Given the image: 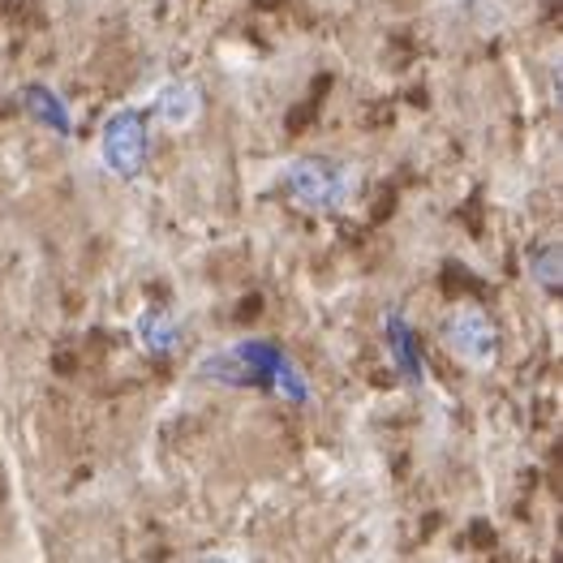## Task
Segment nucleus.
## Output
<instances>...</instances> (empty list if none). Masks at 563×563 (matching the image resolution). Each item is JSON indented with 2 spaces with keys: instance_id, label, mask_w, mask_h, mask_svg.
Wrapping results in <instances>:
<instances>
[{
  "instance_id": "1",
  "label": "nucleus",
  "mask_w": 563,
  "mask_h": 563,
  "mask_svg": "<svg viewBox=\"0 0 563 563\" xmlns=\"http://www.w3.org/2000/svg\"><path fill=\"white\" fill-rule=\"evenodd\" d=\"M284 194L319 216L349 211L357 189H362V168L349 159H331V155H292L280 164Z\"/></svg>"
},
{
  "instance_id": "2",
  "label": "nucleus",
  "mask_w": 563,
  "mask_h": 563,
  "mask_svg": "<svg viewBox=\"0 0 563 563\" xmlns=\"http://www.w3.org/2000/svg\"><path fill=\"white\" fill-rule=\"evenodd\" d=\"M95 155H99V168L117 181H139L146 159H151V125H146V112L134 103H121L103 117V130L95 142Z\"/></svg>"
},
{
  "instance_id": "3",
  "label": "nucleus",
  "mask_w": 563,
  "mask_h": 563,
  "mask_svg": "<svg viewBox=\"0 0 563 563\" xmlns=\"http://www.w3.org/2000/svg\"><path fill=\"white\" fill-rule=\"evenodd\" d=\"M439 340L443 349L470 366V371H490L499 362V328L486 310L477 306H452L443 319H439Z\"/></svg>"
},
{
  "instance_id": "4",
  "label": "nucleus",
  "mask_w": 563,
  "mask_h": 563,
  "mask_svg": "<svg viewBox=\"0 0 563 563\" xmlns=\"http://www.w3.org/2000/svg\"><path fill=\"white\" fill-rule=\"evenodd\" d=\"M151 112H155L159 125H168V130L181 134L189 125H198V117H202V91L189 78H164L151 91Z\"/></svg>"
},
{
  "instance_id": "5",
  "label": "nucleus",
  "mask_w": 563,
  "mask_h": 563,
  "mask_svg": "<svg viewBox=\"0 0 563 563\" xmlns=\"http://www.w3.org/2000/svg\"><path fill=\"white\" fill-rule=\"evenodd\" d=\"M383 344H387V362L400 371V378L409 387H422L426 383V357L418 349V331L409 328V319L400 310H387L383 314Z\"/></svg>"
},
{
  "instance_id": "6",
  "label": "nucleus",
  "mask_w": 563,
  "mask_h": 563,
  "mask_svg": "<svg viewBox=\"0 0 563 563\" xmlns=\"http://www.w3.org/2000/svg\"><path fill=\"white\" fill-rule=\"evenodd\" d=\"M18 103H22V112H26L35 125H44L47 134L74 139V112H69V103L52 91L47 82H26V87L18 91Z\"/></svg>"
},
{
  "instance_id": "7",
  "label": "nucleus",
  "mask_w": 563,
  "mask_h": 563,
  "mask_svg": "<svg viewBox=\"0 0 563 563\" xmlns=\"http://www.w3.org/2000/svg\"><path fill=\"white\" fill-rule=\"evenodd\" d=\"M134 340H139L142 353L168 357V353L181 344V323H177V314H168L164 306H146L139 319H134Z\"/></svg>"
},
{
  "instance_id": "8",
  "label": "nucleus",
  "mask_w": 563,
  "mask_h": 563,
  "mask_svg": "<svg viewBox=\"0 0 563 563\" xmlns=\"http://www.w3.org/2000/svg\"><path fill=\"white\" fill-rule=\"evenodd\" d=\"M525 272H529V280L538 284L542 292H560V280H563L560 245H555V241L533 245V250H529V258H525Z\"/></svg>"
},
{
  "instance_id": "9",
  "label": "nucleus",
  "mask_w": 563,
  "mask_h": 563,
  "mask_svg": "<svg viewBox=\"0 0 563 563\" xmlns=\"http://www.w3.org/2000/svg\"><path fill=\"white\" fill-rule=\"evenodd\" d=\"M198 378H207V383H220V387H250V375H245L241 357L233 353V344H229V349H216V353H207V357L198 362Z\"/></svg>"
},
{
  "instance_id": "10",
  "label": "nucleus",
  "mask_w": 563,
  "mask_h": 563,
  "mask_svg": "<svg viewBox=\"0 0 563 563\" xmlns=\"http://www.w3.org/2000/svg\"><path fill=\"white\" fill-rule=\"evenodd\" d=\"M272 387H276V396H284L288 405H306V400H310V378L297 371V362H292V357L276 371Z\"/></svg>"
}]
</instances>
